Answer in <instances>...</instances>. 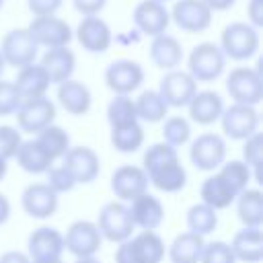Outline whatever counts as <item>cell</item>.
<instances>
[{
  "label": "cell",
  "mask_w": 263,
  "mask_h": 263,
  "mask_svg": "<svg viewBox=\"0 0 263 263\" xmlns=\"http://www.w3.org/2000/svg\"><path fill=\"white\" fill-rule=\"evenodd\" d=\"M166 245L156 230H140L115 249V263H162Z\"/></svg>",
  "instance_id": "1"
},
{
  "label": "cell",
  "mask_w": 263,
  "mask_h": 263,
  "mask_svg": "<svg viewBox=\"0 0 263 263\" xmlns=\"http://www.w3.org/2000/svg\"><path fill=\"white\" fill-rule=\"evenodd\" d=\"M259 29L242 21L226 25L220 33V49L226 55V60L230 58L234 62L251 60L259 51Z\"/></svg>",
  "instance_id": "2"
},
{
  "label": "cell",
  "mask_w": 263,
  "mask_h": 263,
  "mask_svg": "<svg viewBox=\"0 0 263 263\" xmlns=\"http://www.w3.org/2000/svg\"><path fill=\"white\" fill-rule=\"evenodd\" d=\"M226 68V55L222 53L220 45L212 41L197 43L187 58V74L199 82H214L222 76Z\"/></svg>",
  "instance_id": "3"
},
{
  "label": "cell",
  "mask_w": 263,
  "mask_h": 263,
  "mask_svg": "<svg viewBox=\"0 0 263 263\" xmlns=\"http://www.w3.org/2000/svg\"><path fill=\"white\" fill-rule=\"evenodd\" d=\"M99 234L103 240H109V242H123L127 240L136 226L132 222V216H129V210L123 201H109L101 208L99 216H97V222H95Z\"/></svg>",
  "instance_id": "4"
},
{
  "label": "cell",
  "mask_w": 263,
  "mask_h": 263,
  "mask_svg": "<svg viewBox=\"0 0 263 263\" xmlns=\"http://www.w3.org/2000/svg\"><path fill=\"white\" fill-rule=\"evenodd\" d=\"M226 92L238 105L257 107L263 99V78L257 68L238 66L226 76Z\"/></svg>",
  "instance_id": "5"
},
{
  "label": "cell",
  "mask_w": 263,
  "mask_h": 263,
  "mask_svg": "<svg viewBox=\"0 0 263 263\" xmlns=\"http://www.w3.org/2000/svg\"><path fill=\"white\" fill-rule=\"evenodd\" d=\"M16 129L21 134H39L43 127L51 125L55 119V103L45 97L21 101L16 113Z\"/></svg>",
  "instance_id": "6"
},
{
  "label": "cell",
  "mask_w": 263,
  "mask_h": 263,
  "mask_svg": "<svg viewBox=\"0 0 263 263\" xmlns=\"http://www.w3.org/2000/svg\"><path fill=\"white\" fill-rule=\"evenodd\" d=\"M189 160L197 171H218L226 160V140L220 134L205 132L199 134L189 146Z\"/></svg>",
  "instance_id": "7"
},
{
  "label": "cell",
  "mask_w": 263,
  "mask_h": 263,
  "mask_svg": "<svg viewBox=\"0 0 263 263\" xmlns=\"http://www.w3.org/2000/svg\"><path fill=\"white\" fill-rule=\"evenodd\" d=\"M27 31L33 37V41L37 43V47H45V49L68 47L72 37H74V31L70 29V25L55 14L33 16Z\"/></svg>",
  "instance_id": "8"
},
{
  "label": "cell",
  "mask_w": 263,
  "mask_h": 263,
  "mask_svg": "<svg viewBox=\"0 0 263 263\" xmlns=\"http://www.w3.org/2000/svg\"><path fill=\"white\" fill-rule=\"evenodd\" d=\"M220 125L226 138L242 142L259 132V111L251 105L232 103L230 107H224L220 115Z\"/></svg>",
  "instance_id": "9"
},
{
  "label": "cell",
  "mask_w": 263,
  "mask_h": 263,
  "mask_svg": "<svg viewBox=\"0 0 263 263\" xmlns=\"http://www.w3.org/2000/svg\"><path fill=\"white\" fill-rule=\"evenodd\" d=\"M103 245V238L90 220H76L68 226L64 234V251L74 255L76 259L95 257Z\"/></svg>",
  "instance_id": "10"
},
{
  "label": "cell",
  "mask_w": 263,
  "mask_h": 263,
  "mask_svg": "<svg viewBox=\"0 0 263 263\" xmlns=\"http://www.w3.org/2000/svg\"><path fill=\"white\" fill-rule=\"evenodd\" d=\"M0 53H2L6 66H12V68L18 70V68L29 66V64H33L37 60L39 47L33 41V37L29 35L27 27L25 29H10L2 37Z\"/></svg>",
  "instance_id": "11"
},
{
  "label": "cell",
  "mask_w": 263,
  "mask_h": 263,
  "mask_svg": "<svg viewBox=\"0 0 263 263\" xmlns=\"http://www.w3.org/2000/svg\"><path fill=\"white\" fill-rule=\"evenodd\" d=\"M144 82V68L136 60H115L105 68V84L113 95H132Z\"/></svg>",
  "instance_id": "12"
},
{
  "label": "cell",
  "mask_w": 263,
  "mask_h": 263,
  "mask_svg": "<svg viewBox=\"0 0 263 263\" xmlns=\"http://www.w3.org/2000/svg\"><path fill=\"white\" fill-rule=\"evenodd\" d=\"M197 92V82L187 74V70H168L158 82V95L164 99V103L171 107H187L193 95Z\"/></svg>",
  "instance_id": "13"
},
{
  "label": "cell",
  "mask_w": 263,
  "mask_h": 263,
  "mask_svg": "<svg viewBox=\"0 0 263 263\" xmlns=\"http://www.w3.org/2000/svg\"><path fill=\"white\" fill-rule=\"evenodd\" d=\"M60 160H62V166L72 175L76 185L92 183L101 173L99 154L88 146H70Z\"/></svg>",
  "instance_id": "14"
},
{
  "label": "cell",
  "mask_w": 263,
  "mask_h": 263,
  "mask_svg": "<svg viewBox=\"0 0 263 263\" xmlns=\"http://www.w3.org/2000/svg\"><path fill=\"white\" fill-rule=\"evenodd\" d=\"M212 14L201 0H177L168 12L171 21L185 33H203L212 25Z\"/></svg>",
  "instance_id": "15"
},
{
  "label": "cell",
  "mask_w": 263,
  "mask_h": 263,
  "mask_svg": "<svg viewBox=\"0 0 263 263\" xmlns=\"http://www.w3.org/2000/svg\"><path fill=\"white\" fill-rule=\"evenodd\" d=\"M148 175L142 166L121 164L111 175V191L119 201H132L148 191Z\"/></svg>",
  "instance_id": "16"
},
{
  "label": "cell",
  "mask_w": 263,
  "mask_h": 263,
  "mask_svg": "<svg viewBox=\"0 0 263 263\" xmlns=\"http://www.w3.org/2000/svg\"><path fill=\"white\" fill-rule=\"evenodd\" d=\"M74 35L80 47L88 53H105L113 43L111 27L101 16H82Z\"/></svg>",
  "instance_id": "17"
},
{
  "label": "cell",
  "mask_w": 263,
  "mask_h": 263,
  "mask_svg": "<svg viewBox=\"0 0 263 263\" xmlns=\"http://www.w3.org/2000/svg\"><path fill=\"white\" fill-rule=\"evenodd\" d=\"M60 197L53 189H49L45 183H31L21 193V205L27 216L35 220L51 218L58 212Z\"/></svg>",
  "instance_id": "18"
},
{
  "label": "cell",
  "mask_w": 263,
  "mask_h": 263,
  "mask_svg": "<svg viewBox=\"0 0 263 263\" xmlns=\"http://www.w3.org/2000/svg\"><path fill=\"white\" fill-rule=\"evenodd\" d=\"M62 253H64V234L58 228L39 226L27 238V257L31 261L62 259Z\"/></svg>",
  "instance_id": "19"
},
{
  "label": "cell",
  "mask_w": 263,
  "mask_h": 263,
  "mask_svg": "<svg viewBox=\"0 0 263 263\" xmlns=\"http://www.w3.org/2000/svg\"><path fill=\"white\" fill-rule=\"evenodd\" d=\"M132 21H134L136 29L146 37L162 35V33H166V29L171 25L168 8L164 6V2H156V0H142L134 8Z\"/></svg>",
  "instance_id": "20"
},
{
  "label": "cell",
  "mask_w": 263,
  "mask_h": 263,
  "mask_svg": "<svg viewBox=\"0 0 263 263\" xmlns=\"http://www.w3.org/2000/svg\"><path fill=\"white\" fill-rule=\"evenodd\" d=\"M132 222L140 230H156L164 222V205L152 193H142L127 205Z\"/></svg>",
  "instance_id": "21"
},
{
  "label": "cell",
  "mask_w": 263,
  "mask_h": 263,
  "mask_svg": "<svg viewBox=\"0 0 263 263\" xmlns=\"http://www.w3.org/2000/svg\"><path fill=\"white\" fill-rule=\"evenodd\" d=\"M18 97L25 101V99H37V97H45L51 82H49V76L47 72L43 70L41 64L33 62L29 66H23L18 68L16 72V78L12 80Z\"/></svg>",
  "instance_id": "22"
},
{
  "label": "cell",
  "mask_w": 263,
  "mask_h": 263,
  "mask_svg": "<svg viewBox=\"0 0 263 263\" xmlns=\"http://www.w3.org/2000/svg\"><path fill=\"white\" fill-rule=\"evenodd\" d=\"M148 55H150V60H152V64L156 68L168 72V70H175V68L181 66V62H183V45H181V41L177 37H173L168 33H162V35L152 37Z\"/></svg>",
  "instance_id": "23"
},
{
  "label": "cell",
  "mask_w": 263,
  "mask_h": 263,
  "mask_svg": "<svg viewBox=\"0 0 263 263\" xmlns=\"http://www.w3.org/2000/svg\"><path fill=\"white\" fill-rule=\"evenodd\" d=\"M189 119L197 125H212L220 121V115L224 111V101L216 90H197L193 99L187 105Z\"/></svg>",
  "instance_id": "24"
},
{
  "label": "cell",
  "mask_w": 263,
  "mask_h": 263,
  "mask_svg": "<svg viewBox=\"0 0 263 263\" xmlns=\"http://www.w3.org/2000/svg\"><path fill=\"white\" fill-rule=\"evenodd\" d=\"M39 64L47 72L49 82L60 84V82H66L72 78V74L76 70V55L70 47H53V49H45Z\"/></svg>",
  "instance_id": "25"
},
{
  "label": "cell",
  "mask_w": 263,
  "mask_h": 263,
  "mask_svg": "<svg viewBox=\"0 0 263 263\" xmlns=\"http://www.w3.org/2000/svg\"><path fill=\"white\" fill-rule=\"evenodd\" d=\"M230 249L236 261L242 263H259L263 259V232L259 226H242L232 236Z\"/></svg>",
  "instance_id": "26"
},
{
  "label": "cell",
  "mask_w": 263,
  "mask_h": 263,
  "mask_svg": "<svg viewBox=\"0 0 263 263\" xmlns=\"http://www.w3.org/2000/svg\"><path fill=\"white\" fill-rule=\"evenodd\" d=\"M58 103L70 115H84L92 105V95L84 82L70 78L58 84Z\"/></svg>",
  "instance_id": "27"
},
{
  "label": "cell",
  "mask_w": 263,
  "mask_h": 263,
  "mask_svg": "<svg viewBox=\"0 0 263 263\" xmlns=\"http://www.w3.org/2000/svg\"><path fill=\"white\" fill-rule=\"evenodd\" d=\"M203 245H205L203 236L187 230L173 238V242L166 247V255L171 263H199Z\"/></svg>",
  "instance_id": "28"
},
{
  "label": "cell",
  "mask_w": 263,
  "mask_h": 263,
  "mask_svg": "<svg viewBox=\"0 0 263 263\" xmlns=\"http://www.w3.org/2000/svg\"><path fill=\"white\" fill-rule=\"evenodd\" d=\"M199 197H201V203L210 205L212 210H226L234 203L236 195L234 191L226 185V181L214 171V175L205 177L201 187H199Z\"/></svg>",
  "instance_id": "29"
},
{
  "label": "cell",
  "mask_w": 263,
  "mask_h": 263,
  "mask_svg": "<svg viewBox=\"0 0 263 263\" xmlns=\"http://www.w3.org/2000/svg\"><path fill=\"white\" fill-rule=\"evenodd\" d=\"M14 158H16V164L25 173H29V175H43L53 164V160L35 142V138L33 140H23L21 146H18V150H16V154H14Z\"/></svg>",
  "instance_id": "30"
},
{
  "label": "cell",
  "mask_w": 263,
  "mask_h": 263,
  "mask_svg": "<svg viewBox=\"0 0 263 263\" xmlns=\"http://www.w3.org/2000/svg\"><path fill=\"white\" fill-rule=\"evenodd\" d=\"M148 183L162 193H177L187 185V171L181 164V160H175L148 173Z\"/></svg>",
  "instance_id": "31"
},
{
  "label": "cell",
  "mask_w": 263,
  "mask_h": 263,
  "mask_svg": "<svg viewBox=\"0 0 263 263\" xmlns=\"http://www.w3.org/2000/svg\"><path fill=\"white\" fill-rule=\"evenodd\" d=\"M236 214L242 226H259L263 224V193L259 189L247 187L242 193L236 195Z\"/></svg>",
  "instance_id": "32"
},
{
  "label": "cell",
  "mask_w": 263,
  "mask_h": 263,
  "mask_svg": "<svg viewBox=\"0 0 263 263\" xmlns=\"http://www.w3.org/2000/svg\"><path fill=\"white\" fill-rule=\"evenodd\" d=\"M138 121L146 123H160L168 115V105L158 95V90H142L138 99H134Z\"/></svg>",
  "instance_id": "33"
},
{
  "label": "cell",
  "mask_w": 263,
  "mask_h": 263,
  "mask_svg": "<svg viewBox=\"0 0 263 263\" xmlns=\"http://www.w3.org/2000/svg\"><path fill=\"white\" fill-rule=\"evenodd\" d=\"M35 142L47 152V156L53 162L60 160L68 152V148H70V136H68V132L64 127L55 125V123H51V125L43 127L39 134H35Z\"/></svg>",
  "instance_id": "34"
},
{
  "label": "cell",
  "mask_w": 263,
  "mask_h": 263,
  "mask_svg": "<svg viewBox=\"0 0 263 263\" xmlns=\"http://www.w3.org/2000/svg\"><path fill=\"white\" fill-rule=\"evenodd\" d=\"M107 121L111 129H121L132 123H138L134 99L129 95H115L107 105Z\"/></svg>",
  "instance_id": "35"
},
{
  "label": "cell",
  "mask_w": 263,
  "mask_h": 263,
  "mask_svg": "<svg viewBox=\"0 0 263 263\" xmlns=\"http://www.w3.org/2000/svg\"><path fill=\"white\" fill-rule=\"evenodd\" d=\"M218 226V212L205 203H195L187 210V230L199 236L214 232Z\"/></svg>",
  "instance_id": "36"
},
{
  "label": "cell",
  "mask_w": 263,
  "mask_h": 263,
  "mask_svg": "<svg viewBox=\"0 0 263 263\" xmlns=\"http://www.w3.org/2000/svg\"><path fill=\"white\" fill-rule=\"evenodd\" d=\"M216 173L226 181V185L234 191V195L242 193L249 187L251 179H253L251 168L242 160H224Z\"/></svg>",
  "instance_id": "37"
},
{
  "label": "cell",
  "mask_w": 263,
  "mask_h": 263,
  "mask_svg": "<svg viewBox=\"0 0 263 263\" xmlns=\"http://www.w3.org/2000/svg\"><path fill=\"white\" fill-rule=\"evenodd\" d=\"M144 144V127L138 123H132L121 129H111V146L121 154L138 152Z\"/></svg>",
  "instance_id": "38"
},
{
  "label": "cell",
  "mask_w": 263,
  "mask_h": 263,
  "mask_svg": "<svg viewBox=\"0 0 263 263\" xmlns=\"http://www.w3.org/2000/svg\"><path fill=\"white\" fill-rule=\"evenodd\" d=\"M191 138V123L185 117L173 115V117H164L162 121V142L173 146V148H181L189 142Z\"/></svg>",
  "instance_id": "39"
},
{
  "label": "cell",
  "mask_w": 263,
  "mask_h": 263,
  "mask_svg": "<svg viewBox=\"0 0 263 263\" xmlns=\"http://www.w3.org/2000/svg\"><path fill=\"white\" fill-rule=\"evenodd\" d=\"M175 160H179L177 148H173L164 142H156V144L146 148V152L142 156V168L148 175V173H152V171H156V168H160L168 162H175Z\"/></svg>",
  "instance_id": "40"
},
{
  "label": "cell",
  "mask_w": 263,
  "mask_h": 263,
  "mask_svg": "<svg viewBox=\"0 0 263 263\" xmlns=\"http://www.w3.org/2000/svg\"><path fill=\"white\" fill-rule=\"evenodd\" d=\"M242 162L251 168L253 177L257 179V183H261V175H259V168L263 164V136L261 132L249 136L247 140H242Z\"/></svg>",
  "instance_id": "41"
},
{
  "label": "cell",
  "mask_w": 263,
  "mask_h": 263,
  "mask_svg": "<svg viewBox=\"0 0 263 263\" xmlns=\"http://www.w3.org/2000/svg\"><path fill=\"white\" fill-rule=\"evenodd\" d=\"M199 263H236L234 253L228 242L224 240H212L203 245Z\"/></svg>",
  "instance_id": "42"
},
{
  "label": "cell",
  "mask_w": 263,
  "mask_h": 263,
  "mask_svg": "<svg viewBox=\"0 0 263 263\" xmlns=\"http://www.w3.org/2000/svg\"><path fill=\"white\" fill-rule=\"evenodd\" d=\"M45 175H47V183L45 185L49 189H53L58 195L60 193H68V191H72L76 187V181L72 179V175L62 164H51Z\"/></svg>",
  "instance_id": "43"
},
{
  "label": "cell",
  "mask_w": 263,
  "mask_h": 263,
  "mask_svg": "<svg viewBox=\"0 0 263 263\" xmlns=\"http://www.w3.org/2000/svg\"><path fill=\"white\" fill-rule=\"evenodd\" d=\"M21 97L12 84V80H2L0 78V117H8L14 115L18 105H21Z\"/></svg>",
  "instance_id": "44"
},
{
  "label": "cell",
  "mask_w": 263,
  "mask_h": 263,
  "mask_svg": "<svg viewBox=\"0 0 263 263\" xmlns=\"http://www.w3.org/2000/svg\"><path fill=\"white\" fill-rule=\"evenodd\" d=\"M21 142H23V138H21V132L16 127L0 125V158H4V160L14 158Z\"/></svg>",
  "instance_id": "45"
},
{
  "label": "cell",
  "mask_w": 263,
  "mask_h": 263,
  "mask_svg": "<svg viewBox=\"0 0 263 263\" xmlns=\"http://www.w3.org/2000/svg\"><path fill=\"white\" fill-rule=\"evenodd\" d=\"M64 0H27V6L33 16H49L62 8Z\"/></svg>",
  "instance_id": "46"
},
{
  "label": "cell",
  "mask_w": 263,
  "mask_h": 263,
  "mask_svg": "<svg viewBox=\"0 0 263 263\" xmlns=\"http://www.w3.org/2000/svg\"><path fill=\"white\" fill-rule=\"evenodd\" d=\"M72 4L82 16H99V12L107 6V0H72Z\"/></svg>",
  "instance_id": "47"
},
{
  "label": "cell",
  "mask_w": 263,
  "mask_h": 263,
  "mask_svg": "<svg viewBox=\"0 0 263 263\" xmlns=\"http://www.w3.org/2000/svg\"><path fill=\"white\" fill-rule=\"evenodd\" d=\"M247 18H249V25H253L255 29L263 27V0H249Z\"/></svg>",
  "instance_id": "48"
},
{
  "label": "cell",
  "mask_w": 263,
  "mask_h": 263,
  "mask_svg": "<svg viewBox=\"0 0 263 263\" xmlns=\"http://www.w3.org/2000/svg\"><path fill=\"white\" fill-rule=\"evenodd\" d=\"M0 263H31V259L27 257V253H21V251H6L4 255H0Z\"/></svg>",
  "instance_id": "49"
},
{
  "label": "cell",
  "mask_w": 263,
  "mask_h": 263,
  "mask_svg": "<svg viewBox=\"0 0 263 263\" xmlns=\"http://www.w3.org/2000/svg\"><path fill=\"white\" fill-rule=\"evenodd\" d=\"M201 2H203L212 12H224V10L232 8L236 0H201Z\"/></svg>",
  "instance_id": "50"
},
{
  "label": "cell",
  "mask_w": 263,
  "mask_h": 263,
  "mask_svg": "<svg viewBox=\"0 0 263 263\" xmlns=\"http://www.w3.org/2000/svg\"><path fill=\"white\" fill-rule=\"evenodd\" d=\"M10 218V201L4 193H0V226Z\"/></svg>",
  "instance_id": "51"
},
{
  "label": "cell",
  "mask_w": 263,
  "mask_h": 263,
  "mask_svg": "<svg viewBox=\"0 0 263 263\" xmlns=\"http://www.w3.org/2000/svg\"><path fill=\"white\" fill-rule=\"evenodd\" d=\"M8 160H4V158H0V181L6 177V173H8V164H6Z\"/></svg>",
  "instance_id": "52"
},
{
  "label": "cell",
  "mask_w": 263,
  "mask_h": 263,
  "mask_svg": "<svg viewBox=\"0 0 263 263\" xmlns=\"http://www.w3.org/2000/svg\"><path fill=\"white\" fill-rule=\"evenodd\" d=\"M74 263H101L97 257H86V259H76Z\"/></svg>",
  "instance_id": "53"
},
{
  "label": "cell",
  "mask_w": 263,
  "mask_h": 263,
  "mask_svg": "<svg viewBox=\"0 0 263 263\" xmlns=\"http://www.w3.org/2000/svg\"><path fill=\"white\" fill-rule=\"evenodd\" d=\"M31 263H64L62 259H49V261H31Z\"/></svg>",
  "instance_id": "54"
},
{
  "label": "cell",
  "mask_w": 263,
  "mask_h": 263,
  "mask_svg": "<svg viewBox=\"0 0 263 263\" xmlns=\"http://www.w3.org/2000/svg\"><path fill=\"white\" fill-rule=\"evenodd\" d=\"M4 68H6V64H4V58H2V53H0V78H2V72H4Z\"/></svg>",
  "instance_id": "55"
},
{
  "label": "cell",
  "mask_w": 263,
  "mask_h": 263,
  "mask_svg": "<svg viewBox=\"0 0 263 263\" xmlns=\"http://www.w3.org/2000/svg\"><path fill=\"white\" fill-rule=\"evenodd\" d=\"M2 4H4V0H0V8H2Z\"/></svg>",
  "instance_id": "56"
},
{
  "label": "cell",
  "mask_w": 263,
  "mask_h": 263,
  "mask_svg": "<svg viewBox=\"0 0 263 263\" xmlns=\"http://www.w3.org/2000/svg\"><path fill=\"white\" fill-rule=\"evenodd\" d=\"M156 2H166V0H156Z\"/></svg>",
  "instance_id": "57"
}]
</instances>
